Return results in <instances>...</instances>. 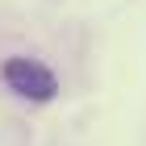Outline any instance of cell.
<instances>
[{
	"instance_id": "1",
	"label": "cell",
	"mask_w": 146,
	"mask_h": 146,
	"mask_svg": "<svg viewBox=\"0 0 146 146\" xmlns=\"http://www.w3.org/2000/svg\"><path fill=\"white\" fill-rule=\"evenodd\" d=\"M4 84L25 100H50L58 92V79L50 67H42L38 58H9L4 63Z\"/></svg>"
}]
</instances>
